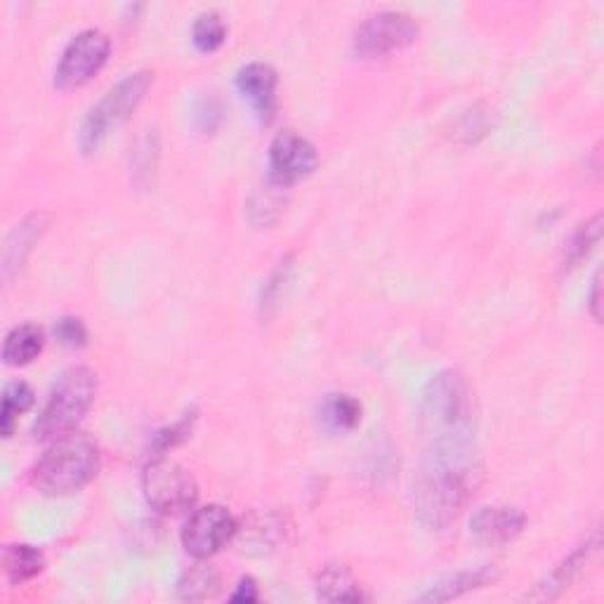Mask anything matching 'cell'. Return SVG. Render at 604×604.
Instances as JSON below:
<instances>
[{"mask_svg": "<svg viewBox=\"0 0 604 604\" xmlns=\"http://www.w3.org/2000/svg\"><path fill=\"white\" fill-rule=\"evenodd\" d=\"M480 456L474 437H430L414 480V508L428 531H444L474 496Z\"/></svg>", "mask_w": 604, "mask_h": 604, "instance_id": "1", "label": "cell"}, {"mask_svg": "<svg viewBox=\"0 0 604 604\" xmlns=\"http://www.w3.org/2000/svg\"><path fill=\"white\" fill-rule=\"evenodd\" d=\"M100 472V446L88 434L69 432L54 440L32 470L34 486L46 496L76 494Z\"/></svg>", "mask_w": 604, "mask_h": 604, "instance_id": "2", "label": "cell"}, {"mask_svg": "<svg viewBox=\"0 0 604 604\" xmlns=\"http://www.w3.org/2000/svg\"><path fill=\"white\" fill-rule=\"evenodd\" d=\"M423 428L430 437H474L472 392L458 371L432 375L420 402Z\"/></svg>", "mask_w": 604, "mask_h": 604, "instance_id": "3", "label": "cell"}, {"mask_svg": "<svg viewBox=\"0 0 604 604\" xmlns=\"http://www.w3.org/2000/svg\"><path fill=\"white\" fill-rule=\"evenodd\" d=\"M97 395V375L86 367L64 371L52 385L44 411L34 426L36 440H58L72 432L90 411Z\"/></svg>", "mask_w": 604, "mask_h": 604, "instance_id": "4", "label": "cell"}, {"mask_svg": "<svg viewBox=\"0 0 604 604\" xmlns=\"http://www.w3.org/2000/svg\"><path fill=\"white\" fill-rule=\"evenodd\" d=\"M151 83V72H135L119 81L114 88L104 93L102 100H97L90 107L78 128V147L83 149V153H93L100 149L107 143V137L116 133L131 119L133 111L143 104Z\"/></svg>", "mask_w": 604, "mask_h": 604, "instance_id": "5", "label": "cell"}, {"mask_svg": "<svg viewBox=\"0 0 604 604\" xmlns=\"http://www.w3.org/2000/svg\"><path fill=\"white\" fill-rule=\"evenodd\" d=\"M143 491L153 510L171 517L189 513L199 498V484L192 472L165 456H153L147 463L143 472Z\"/></svg>", "mask_w": 604, "mask_h": 604, "instance_id": "6", "label": "cell"}, {"mask_svg": "<svg viewBox=\"0 0 604 604\" xmlns=\"http://www.w3.org/2000/svg\"><path fill=\"white\" fill-rule=\"evenodd\" d=\"M111 40L100 29H86L76 34L64 48L58 69H54V86L60 90H74L102 72L109 60Z\"/></svg>", "mask_w": 604, "mask_h": 604, "instance_id": "7", "label": "cell"}, {"mask_svg": "<svg viewBox=\"0 0 604 604\" xmlns=\"http://www.w3.org/2000/svg\"><path fill=\"white\" fill-rule=\"evenodd\" d=\"M418 24L411 15L397 10H385L371 15L355 34V50L361 58H385L406 46L416 44Z\"/></svg>", "mask_w": 604, "mask_h": 604, "instance_id": "8", "label": "cell"}, {"mask_svg": "<svg viewBox=\"0 0 604 604\" xmlns=\"http://www.w3.org/2000/svg\"><path fill=\"white\" fill-rule=\"evenodd\" d=\"M236 519L224 505L210 503L194 510L182 529V545L196 559H208L220 553L236 537Z\"/></svg>", "mask_w": 604, "mask_h": 604, "instance_id": "9", "label": "cell"}, {"mask_svg": "<svg viewBox=\"0 0 604 604\" xmlns=\"http://www.w3.org/2000/svg\"><path fill=\"white\" fill-rule=\"evenodd\" d=\"M319 165V153L310 139L286 131L272 139L270 147V180L279 187H291L310 177Z\"/></svg>", "mask_w": 604, "mask_h": 604, "instance_id": "10", "label": "cell"}, {"mask_svg": "<svg viewBox=\"0 0 604 604\" xmlns=\"http://www.w3.org/2000/svg\"><path fill=\"white\" fill-rule=\"evenodd\" d=\"M279 76L270 64L250 62L238 69L236 90L252 107L262 123H270L276 114Z\"/></svg>", "mask_w": 604, "mask_h": 604, "instance_id": "11", "label": "cell"}, {"mask_svg": "<svg viewBox=\"0 0 604 604\" xmlns=\"http://www.w3.org/2000/svg\"><path fill=\"white\" fill-rule=\"evenodd\" d=\"M527 515L513 505H486L470 519V531L477 541L486 545H505L522 533Z\"/></svg>", "mask_w": 604, "mask_h": 604, "instance_id": "12", "label": "cell"}, {"mask_svg": "<svg viewBox=\"0 0 604 604\" xmlns=\"http://www.w3.org/2000/svg\"><path fill=\"white\" fill-rule=\"evenodd\" d=\"M597 551H600V533L595 531L593 539L585 541L581 547H576V551L562 562L559 567L551 571V576H547V579L539 585L537 593H531V600L555 597L557 593H562V590L569 588L576 579H579L588 562L597 555Z\"/></svg>", "mask_w": 604, "mask_h": 604, "instance_id": "13", "label": "cell"}, {"mask_svg": "<svg viewBox=\"0 0 604 604\" xmlns=\"http://www.w3.org/2000/svg\"><path fill=\"white\" fill-rule=\"evenodd\" d=\"M315 590L321 602H361L363 600L359 581L345 565L321 567V571L317 574Z\"/></svg>", "mask_w": 604, "mask_h": 604, "instance_id": "14", "label": "cell"}, {"mask_svg": "<svg viewBox=\"0 0 604 604\" xmlns=\"http://www.w3.org/2000/svg\"><path fill=\"white\" fill-rule=\"evenodd\" d=\"M46 345V333L36 324H20L5 335L3 361L8 367H26L32 363Z\"/></svg>", "mask_w": 604, "mask_h": 604, "instance_id": "15", "label": "cell"}, {"mask_svg": "<svg viewBox=\"0 0 604 604\" xmlns=\"http://www.w3.org/2000/svg\"><path fill=\"white\" fill-rule=\"evenodd\" d=\"M319 423L329 432H353L361 423V404L353 395L335 392L319 404Z\"/></svg>", "mask_w": 604, "mask_h": 604, "instance_id": "16", "label": "cell"}, {"mask_svg": "<svg viewBox=\"0 0 604 604\" xmlns=\"http://www.w3.org/2000/svg\"><path fill=\"white\" fill-rule=\"evenodd\" d=\"M46 567V557L29 543H10L3 551V569L12 583L32 581Z\"/></svg>", "mask_w": 604, "mask_h": 604, "instance_id": "17", "label": "cell"}, {"mask_svg": "<svg viewBox=\"0 0 604 604\" xmlns=\"http://www.w3.org/2000/svg\"><path fill=\"white\" fill-rule=\"evenodd\" d=\"M222 590V576L210 565H194L177 581V595L187 602L213 600Z\"/></svg>", "mask_w": 604, "mask_h": 604, "instance_id": "18", "label": "cell"}, {"mask_svg": "<svg viewBox=\"0 0 604 604\" xmlns=\"http://www.w3.org/2000/svg\"><path fill=\"white\" fill-rule=\"evenodd\" d=\"M489 581H494V574H491L489 569L458 571L454 576H448V579L440 581L437 585H432L420 600L423 602H448V600H456L466 593H472V590L486 585Z\"/></svg>", "mask_w": 604, "mask_h": 604, "instance_id": "19", "label": "cell"}, {"mask_svg": "<svg viewBox=\"0 0 604 604\" xmlns=\"http://www.w3.org/2000/svg\"><path fill=\"white\" fill-rule=\"evenodd\" d=\"M34 406V390L24 381H12L3 390V406H0V432L3 437H12L17 418Z\"/></svg>", "mask_w": 604, "mask_h": 604, "instance_id": "20", "label": "cell"}, {"mask_svg": "<svg viewBox=\"0 0 604 604\" xmlns=\"http://www.w3.org/2000/svg\"><path fill=\"white\" fill-rule=\"evenodd\" d=\"M192 40L199 52H215L227 40V24L218 12H201L192 26Z\"/></svg>", "mask_w": 604, "mask_h": 604, "instance_id": "21", "label": "cell"}, {"mask_svg": "<svg viewBox=\"0 0 604 604\" xmlns=\"http://www.w3.org/2000/svg\"><path fill=\"white\" fill-rule=\"evenodd\" d=\"M600 234H602V218L595 215L593 220H588L585 224H581L576 234L571 236V244L567 246V262L569 264H579L583 262L593 248L600 242Z\"/></svg>", "mask_w": 604, "mask_h": 604, "instance_id": "22", "label": "cell"}, {"mask_svg": "<svg viewBox=\"0 0 604 604\" xmlns=\"http://www.w3.org/2000/svg\"><path fill=\"white\" fill-rule=\"evenodd\" d=\"M222 114H224V109L218 97H213V95L201 97V100L194 107L196 128H199L201 133H213L222 123Z\"/></svg>", "mask_w": 604, "mask_h": 604, "instance_id": "23", "label": "cell"}, {"mask_svg": "<svg viewBox=\"0 0 604 604\" xmlns=\"http://www.w3.org/2000/svg\"><path fill=\"white\" fill-rule=\"evenodd\" d=\"M192 423H194V416H185V418H180L177 423L173 428H165L161 430L157 437H153V454L157 456H163L168 448H173L177 446L182 440H187L189 437V432H192Z\"/></svg>", "mask_w": 604, "mask_h": 604, "instance_id": "24", "label": "cell"}, {"mask_svg": "<svg viewBox=\"0 0 604 604\" xmlns=\"http://www.w3.org/2000/svg\"><path fill=\"white\" fill-rule=\"evenodd\" d=\"M54 335L66 347H83L88 341V329L78 317H64L54 324Z\"/></svg>", "mask_w": 604, "mask_h": 604, "instance_id": "25", "label": "cell"}, {"mask_svg": "<svg viewBox=\"0 0 604 604\" xmlns=\"http://www.w3.org/2000/svg\"><path fill=\"white\" fill-rule=\"evenodd\" d=\"M230 600H232V602H246V604H250V602H258V600H260L258 583L252 581L250 576H246V579L238 581V585H236L234 593L230 595Z\"/></svg>", "mask_w": 604, "mask_h": 604, "instance_id": "26", "label": "cell"}, {"mask_svg": "<svg viewBox=\"0 0 604 604\" xmlns=\"http://www.w3.org/2000/svg\"><path fill=\"white\" fill-rule=\"evenodd\" d=\"M600 291H602V276L600 272L595 274L593 279V291H590V312H593V317L600 321L602 319V312H600V307H602V298H600Z\"/></svg>", "mask_w": 604, "mask_h": 604, "instance_id": "27", "label": "cell"}]
</instances>
